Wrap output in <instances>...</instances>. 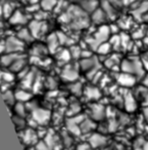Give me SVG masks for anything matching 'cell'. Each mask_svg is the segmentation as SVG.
I'll use <instances>...</instances> for the list:
<instances>
[{"instance_id": "6da1fadb", "label": "cell", "mask_w": 148, "mask_h": 150, "mask_svg": "<svg viewBox=\"0 0 148 150\" xmlns=\"http://www.w3.org/2000/svg\"><path fill=\"white\" fill-rule=\"evenodd\" d=\"M121 70L123 72H127L133 74L137 77L143 76L144 67L142 60H137L136 58H127L121 62Z\"/></svg>"}, {"instance_id": "7a4b0ae2", "label": "cell", "mask_w": 148, "mask_h": 150, "mask_svg": "<svg viewBox=\"0 0 148 150\" xmlns=\"http://www.w3.org/2000/svg\"><path fill=\"white\" fill-rule=\"evenodd\" d=\"M28 27H29L30 31H31L32 35L35 39L42 37V35L46 33L47 30V26L44 21H39V20H32L28 23Z\"/></svg>"}, {"instance_id": "3957f363", "label": "cell", "mask_w": 148, "mask_h": 150, "mask_svg": "<svg viewBox=\"0 0 148 150\" xmlns=\"http://www.w3.org/2000/svg\"><path fill=\"white\" fill-rule=\"evenodd\" d=\"M25 44L17 35L8 36L5 39V45H6V52H22L25 47Z\"/></svg>"}, {"instance_id": "277c9868", "label": "cell", "mask_w": 148, "mask_h": 150, "mask_svg": "<svg viewBox=\"0 0 148 150\" xmlns=\"http://www.w3.org/2000/svg\"><path fill=\"white\" fill-rule=\"evenodd\" d=\"M32 112V119L36 121L37 125H44L50 119V111L43 108H35Z\"/></svg>"}, {"instance_id": "5b68a950", "label": "cell", "mask_w": 148, "mask_h": 150, "mask_svg": "<svg viewBox=\"0 0 148 150\" xmlns=\"http://www.w3.org/2000/svg\"><path fill=\"white\" fill-rule=\"evenodd\" d=\"M8 21L11 25L24 26L25 24L29 23V18H28L27 13L22 11L21 9H16V11L8 19Z\"/></svg>"}, {"instance_id": "8992f818", "label": "cell", "mask_w": 148, "mask_h": 150, "mask_svg": "<svg viewBox=\"0 0 148 150\" xmlns=\"http://www.w3.org/2000/svg\"><path fill=\"white\" fill-rule=\"evenodd\" d=\"M22 56V52H5L1 56L0 60H1V65L4 67H11L13 65V62L18 60L19 58H21Z\"/></svg>"}, {"instance_id": "52a82bcc", "label": "cell", "mask_w": 148, "mask_h": 150, "mask_svg": "<svg viewBox=\"0 0 148 150\" xmlns=\"http://www.w3.org/2000/svg\"><path fill=\"white\" fill-rule=\"evenodd\" d=\"M62 78L65 81L73 82L78 78V72L72 66H66L62 71Z\"/></svg>"}, {"instance_id": "ba28073f", "label": "cell", "mask_w": 148, "mask_h": 150, "mask_svg": "<svg viewBox=\"0 0 148 150\" xmlns=\"http://www.w3.org/2000/svg\"><path fill=\"white\" fill-rule=\"evenodd\" d=\"M117 82L123 86H132L136 82V76L127 72H123L117 76Z\"/></svg>"}, {"instance_id": "9c48e42d", "label": "cell", "mask_w": 148, "mask_h": 150, "mask_svg": "<svg viewBox=\"0 0 148 150\" xmlns=\"http://www.w3.org/2000/svg\"><path fill=\"white\" fill-rule=\"evenodd\" d=\"M107 143V138L101 134H94L89 138V144L93 148H98L101 146H104Z\"/></svg>"}, {"instance_id": "30bf717a", "label": "cell", "mask_w": 148, "mask_h": 150, "mask_svg": "<svg viewBox=\"0 0 148 150\" xmlns=\"http://www.w3.org/2000/svg\"><path fill=\"white\" fill-rule=\"evenodd\" d=\"M60 39H59L58 34L52 33L50 35L47 36V39H46V46H47L48 50L52 52H58V47L60 45Z\"/></svg>"}, {"instance_id": "8fae6325", "label": "cell", "mask_w": 148, "mask_h": 150, "mask_svg": "<svg viewBox=\"0 0 148 150\" xmlns=\"http://www.w3.org/2000/svg\"><path fill=\"white\" fill-rule=\"evenodd\" d=\"M91 114H92V117L95 120H102L106 115V110L102 105L95 104L91 108Z\"/></svg>"}, {"instance_id": "7c38bea8", "label": "cell", "mask_w": 148, "mask_h": 150, "mask_svg": "<svg viewBox=\"0 0 148 150\" xmlns=\"http://www.w3.org/2000/svg\"><path fill=\"white\" fill-rule=\"evenodd\" d=\"M17 36L24 42V43H30V42H32L35 39V38L33 37V35H32L29 27L20 28L19 31L17 32Z\"/></svg>"}, {"instance_id": "4fadbf2b", "label": "cell", "mask_w": 148, "mask_h": 150, "mask_svg": "<svg viewBox=\"0 0 148 150\" xmlns=\"http://www.w3.org/2000/svg\"><path fill=\"white\" fill-rule=\"evenodd\" d=\"M123 104H125V108L127 112H134L137 108V103L134 98V96L131 93H127L123 99Z\"/></svg>"}, {"instance_id": "5bb4252c", "label": "cell", "mask_w": 148, "mask_h": 150, "mask_svg": "<svg viewBox=\"0 0 148 150\" xmlns=\"http://www.w3.org/2000/svg\"><path fill=\"white\" fill-rule=\"evenodd\" d=\"M97 65V61L95 60L94 58H92V57H89V58H84L81 61H80L79 63V66L80 68L82 69V70L84 71H91V70H94V69H96L95 67H96Z\"/></svg>"}, {"instance_id": "9a60e30c", "label": "cell", "mask_w": 148, "mask_h": 150, "mask_svg": "<svg viewBox=\"0 0 148 150\" xmlns=\"http://www.w3.org/2000/svg\"><path fill=\"white\" fill-rule=\"evenodd\" d=\"M35 78H36V75L34 73V71H29L22 78V86H23V88H30L31 86H33Z\"/></svg>"}, {"instance_id": "2e32d148", "label": "cell", "mask_w": 148, "mask_h": 150, "mask_svg": "<svg viewBox=\"0 0 148 150\" xmlns=\"http://www.w3.org/2000/svg\"><path fill=\"white\" fill-rule=\"evenodd\" d=\"M84 95L88 100H99L101 98V92L95 86H88L84 90Z\"/></svg>"}, {"instance_id": "e0dca14e", "label": "cell", "mask_w": 148, "mask_h": 150, "mask_svg": "<svg viewBox=\"0 0 148 150\" xmlns=\"http://www.w3.org/2000/svg\"><path fill=\"white\" fill-rule=\"evenodd\" d=\"M15 11L16 8H15V5H13V2L6 1V2L2 3V17L4 19H9Z\"/></svg>"}, {"instance_id": "ac0fdd59", "label": "cell", "mask_w": 148, "mask_h": 150, "mask_svg": "<svg viewBox=\"0 0 148 150\" xmlns=\"http://www.w3.org/2000/svg\"><path fill=\"white\" fill-rule=\"evenodd\" d=\"M26 68V57L22 56L21 58L18 59L16 62L13 63L11 67H9V70L13 71V72H17L19 73L20 71H22L23 69Z\"/></svg>"}, {"instance_id": "d6986e66", "label": "cell", "mask_w": 148, "mask_h": 150, "mask_svg": "<svg viewBox=\"0 0 148 150\" xmlns=\"http://www.w3.org/2000/svg\"><path fill=\"white\" fill-rule=\"evenodd\" d=\"M16 99H17L19 102H28L30 99L32 98V95L30 94L29 92L26 91V88H22V90H19L15 93Z\"/></svg>"}, {"instance_id": "ffe728a7", "label": "cell", "mask_w": 148, "mask_h": 150, "mask_svg": "<svg viewBox=\"0 0 148 150\" xmlns=\"http://www.w3.org/2000/svg\"><path fill=\"white\" fill-rule=\"evenodd\" d=\"M37 134L35 133L34 131L32 129H26L24 132V141L26 142L27 144H32V143H36V140H37Z\"/></svg>"}, {"instance_id": "44dd1931", "label": "cell", "mask_w": 148, "mask_h": 150, "mask_svg": "<svg viewBox=\"0 0 148 150\" xmlns=\"http://www.w3.org/2000/svg\"><path fill=\"white\" fill-rule=\"evenodd\" d=\"M96 127V125L93 120L91 119L86 118L81 123H80V129H81V133H90L91 131Z\"/></svg>"}, {"instance_id": "7402d4cb", "label": "cell", "mask_w": 148, "mask_h": 150, "mask_svg": "<svg viewBox=\"0 0 148 150\" xmlns=\"http://www.w3.org/2000/svg\"><path fill=\"white\" fill-rule=\"evenodd\" d=\"M66 125H67V129H68V131L70 132L71 134H73V135L79 136L80 134H81V129H80L79 125H77V123L72 122V121H70V120H67L66 121Z\"/></svg>"}, {"instance_id": "603a6c76", "label": "cell", "mask_w": 148, "mask_h": 150, "mask_svg": "<svg viewBox=\"0 0 148 150\" xmlns=\"http://www.w3.org/2000/svg\"><path fill=\"white\" fill-rule=\"evenodd\" d=\"M0 79L5 83H9L15 79L13 71H0Z\"/></svg>"}, {"instance_id": "cb8c5ba5", "label": "cell", "mask_w": 148, "mask_h": 150, "mask_svg": "<svg viewBox=\"0 0 148 150\" xmlns=\"http://www.w3.org/2000/svg\"><path fill=\"white\" fill-rule=\"evenodd\" d=\"M57 3H58L57 0H41L40 6H41L42 9L48 11H52V8H55Z\"/></svg>"}, {"instance_id": "d4e9b609", "label": "cell", "mask_w": 148, "mask_h": 150, "mask_svg": "<svg viewBox=\"0 0 148 150\" xmlns=\"http://www.w3.org/2000/svg\"><path fill=\"white\" fill-rule=\"evenodd\" d=\"M26 111H27V107H26L25 104H23V102L17 103L15 105V112L19 116H26Z\"/></svg>"}, {"instance_id": "484cf974", "label": "cell", "mask_w": 148, "mask_h": 150, "mask_svg": "<svg viewBox=\"0 0 148 150\" xmlns=\"http://www.w3.org/2000/svg\"><path fill=\"white\" fill-rule=\"evenodd\" d=\"M3 98H4L6 104H8V105H13V103H15V101L17 100V99H16L15 94L9 90L3 92Z\"/></svg>"}, {"instance_id": "4316f807", "label": "cell", "mask_w": 148, "mask_h": 150, "mask_svg": "<svg viewBox=\"0 0 148 150\" xmlns=\"http://www.w3.org/2000/svg\"><path fill=\"white\" fill-rule=\"evenodd\" d=\"M69 90L71 91V93L74 95H80L82 93V86L81 83H79V82H73V83L70 84V86H69Z\"/></svg>"}, {"instance_id": "83f0119b", "label": "cell", "mask_w": 148, "mask_h": 150, "mask_svg": "<svg viewBox=\"0 0 148 150\" xmlns=\"http://www.w3.org/2000/svg\"><path fill=\"white\" fill-rule=\"evenodd\" d=\"M70 58H72L70 54V50H60V52L58 50V60L63 61V62H68L70 60Z\"/></svg>"}, {"instance_id": "f1b7e54d", "label": "cell", "mask_w": 148, "mask_h": 150, "mask_svg": "<svg viewBox=\"0 0 148 150\" xmlns=\"http://www.w3.org/2000/svg\"><path fill=\"white\" fill-rule=\"evenodd\" d=\"M81 48L79 47V46L77 45H73L70 47V54H71V57L72 58H79L80 56H81Z\"/></svg>"}, {"instance_id": "f546056e", "label": "cell", "mask_w": 148, "mask_h": 150, "mask_svg": "<svg viewBox=\"0 0 148 150\" xmlns=\"http://www.w3.org/2000/svg\"><path fill=\"white\" fill-rule=\"evenodd\" d=\"M44 142H45L46 144L48 145V147L50 148V149H52V148L55 147V138L54 136H52V133H47L45 135V140H44Z\"/></svg>"}, {"instance_id": "4dcf8cb0", "label": "cell", "mask_w": 148, "mask_h": 150, "mask_svg": "<svg viewBox=\"0 0 148 150\" xmlns=\"http://www.w3.org/2000/svg\"><path fill=\"white\" fill-rule=\"evenodd\" d=\"M80 111V106L77 104V103H74V104L71 105L70 109L68 111V114L71 115V116H74V115H77Z\"/></svg>"}, {"instance_id": "1f68e13d", "label": "cell", "mask_w": 148, "mask_h": 150, "mask_svg": "<svg viewBox=\"0 0 148 150\" xmlns=\"http://www.w3.org/2000/svg\"><path fill=\"white\" fill-rule=\"evenodd\" d=\"M36 150H50V148L48 147V145L45 143V142H42V141H40V142H38L37 144H36Z\"/></svg>"}, {"instance_id": "d6a6232c", "label": "cell", "mask_w": 148, "mask_h": 150, "mask_svg": "<svg viewBox=\"0 0 148 150\" xmlns=\"http://www.w3.org/2000/svg\"><path fill=\"white\" fill-rule=\"evenodd\" d=\"M117 125H118V123L116 120H114V119L110 120L108 123V132H115L117 129Z\"/></svg>"}, {"instance_id": "836d02e7", "label": "cell", "mask_w": 148, "mask_h": 150, "mask_svg": "<svg viewBox=\"0 0 148 150\" xmlns=\"http://www.w3.org/2000/svg\"><path fill=\"white\" fill-rule=\"evenodd\" d=\"M46 83H47L48 88H55L57 86V82L55 81L54 78H52V77L47 78V80H46Z\"/></svg>"}, {"instance_id": "e575fe53", "label": "cell", "mask_w": 148, "mask_h": 150, "mask_svg": "<svg viewBox=\"0 0 148 150\" xmlns=\"http://www.w3.org/2000/svg\"><path fill=\"white\" fill-rule=\"evenodd\" d=\"M6 52V45H5V39L0 40V54H3Z\"/></svg>"}, {"instance_id": "d590c367", "label": "cell", "mask_w": 148, "mask_h": 150, "mask_svg": "<svg viewBox=\"0 0 148 150\" xmlns=\"http://www.w3.org/2000/svg\"><path fill=\"white\" fill-rule=\"evenodd\" d=\"M92 146L90 144H86V143H82L80 145H78L77 150H92Z\"/></svg>"}, {"instance_id": "8d00e7d4", "label": "cell", "mask_w": 148, "mask_h": 150, "mask_svg": "<svg viewBox=\"0 0 148 150\" xmlns=\"http://www.w3.org/2000/svg\"><path fill=\"white\" fill-rule=\"evenodd\" d=\"M143 84L146 86V88H148V74L144 76V78H143Z\"/></svg>"}, {"instance_id": "74e56055", "label": "cell", "mask_w": 148, "mask_h": 150, "mask_svg": "<svg viewBox=\"0 0 148 150\" xmlns=\"http://www.w3.org/2000/svg\"><path fill=\"white\" fill-rule=\"evenodd\" d=\"M142 59H143V60H145V61H147V62H148V50H147V52H145V54H143V58H142Z\"/></svg>"}, {"instance_id": "f35d334b", "label": "cell", "mask_w": 148, "mask_h": 150, "mask_svg": "<svg viewBox=\"0 0 148 150\" xmlns=\"http://www.w3.org/2000/svg\"><path fill=\"white\" fill-rule=\"evenodd\" d=\"M143 112H144V116H145L146 118L148 119V107H147V108H145V109H144V111H143Z\"/></svg>"}, {"instance_id": "ab89813d", "label": "cell", "mask_w": 148, "mask_h": 150, "mask_svg": "<svg viewBox=\"0 0 148 150\" xmlns=\"http://www.w3.org/2000/svg\"><path fill=\"white\" fill-rule=\"evenodd\" d=\"M142 150H148V142H145L143 145V147H142Z\"/></svg>"}, {"instance_id": "60d3db41", "label": "cell", "mask_w": 148, "mask_h": 150, "mask_svg": "<svg viewBox=\"0 0 148 150\" xmlns=\"http://www.w3.org/2000/svg\"><path fill=\"white\" fill-rule=\"evenodd\" d=\"M2 18V3L0 2V19Z\"/></svg>"}, {"instance_id": "b9f144b4", "label": "cell", "mask_w": 148, "mask_h": 150, "mask_svg": "<svg viewBox=\"0 0 148 150\" xmlns=\"http://www.w3.org/2000/svg\"><path fill=\"white\" fill-rule=\"evenodd\" d=\"M101 150H112L110 147H105V148H103V149H101Z\"/></svg>"}, {"instance_id": "7bdbcfd3", "label": "cell", "mask_w": 148, "mask_h": 150, "mask_svg": "<svg viewBox=\"0 0 148 150\" xmlns=\"http://www.w3.org/2000/svg\"><path fill=\"white\" fill-rule=\"evenodd\" d=\"M5 1H11V2H15L16 0H5Z\"/></svg>"}, {"instance_id": "ee69618b", "label": "cell", "mask_w": 148, "mask_h": 150, "mask_svg": "<svg viewBox=\"0 0 148 150\" xmlns=\"http://www.w3.org/2000/svg\"><path fill=\"white\" fill-rule=\"evenodd\" d=\"M146 131H147V132H148V127H146Z\"/></svg>"}, {"instance_id": "f6af8a7d", "label": "cell", "mask_w": 148, "mask_h": 150, "mask_svg": "<svg viewBox=\"0 0 148 150\" xmlns=\"http://www.w3.org/2000/svg\"><path fill=\"white\" fill-rule=\"evenodd\" d=\"M0 65H1V60H0Z\"/></svg>"}]
</instances>
